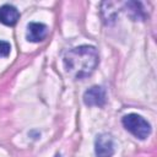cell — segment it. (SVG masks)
Segmentation results:
<instances>
[{
    "label": "cell",
    "mask_w": 157,
    "mask_h": 157,
    "mask_svg": "<svg viewBox=\"0 0 157 157\" xmlns=\"http://www.w3.org/2000/svg\"><path fill=\"white\" fill-rule=\"evenodd\" d=\"M98 53L92 45H80L69 50L64 56L65 71L74 78L90 76L98 65Z\"/></svg>",
    "instance_id": "6da1fadb"
},
{
    "label": "cell",
    "mask_w": 157,
    "mask_h": 157,
    "mask_svg": "<svg viewBox=\"0 0 157 157\" xmlns=\"http://www.w3.org/2000/svg\"><path fill=\"white\" fill-rule=\"evenodd\" d=\"M123 125L124 128L131 132L137 139H146L151 132V125L147 120H145L141 115L137 114H128L123 118Z\"/></svg>",
    "instance_id": "7a4b0ae2"
},
{
    "label": "cell",
    "mask_w": 157,
    "mask_h": 157,
    "mask_svg": "<svg viewBox=\"0 0 157 157\" xmlns=\"http://www.w3.org/2000/svg\"><path fill=\"white\" fill-rule=\"evenodd\" d=\"M94 152L97 157H112L114 153L113 139L109 134H101L94 141Z\"/></svg>",
    "instance_id": "3957f363"
},
{
    "label": "cell",
    "mask_w": 157,
    "mask_h": 157,
    "mask_svg": "<svg viewBox=\"0 0 157 157\" xmlns=\"http://www.w3.org/2000/svg\"><path fill=\"white\" fill-rule=\"evenodd\" d=\"M107 101L105 91L101 86H93L88 88L83 94V102L88 107H102Z\"/></svg>",
    "instance_id": "277c9868"
},
{
    "label": "cell",
    "mask_w": 157,
    "mask_h": 157,
    "mask_svg": "<svg viewBox=\"0 0 157 157\" xmlns=\"http://www.w3.org/2000/svg\"><path fill=\"white\" fill-rule=\"evenodd\" d=\"M48 27L44 23L39 22H31L27 26L26 37L29 42H40L47 37Z\"/></svg>",
    "instance_id": "5b68a950"
},
{
    "label": "cell",
    "mask_w": 157,
    "mask_h": 157,
    "mask_svg": "<svg viewBox=\"0 0 157 157\" xmlns=\"http://www.w3.org/2000/svg\"><path fill=\"white\" fill-rule=\"evenodd\" d=\"M20 18V12L12 5H2L0 7V22L6 26H13Z\"/></svg>",
    "instance_id": "8992f818"
},
{
    "label": "cell",
    "mask_w": 157,
    "mask_h": 157,
    "mask_svg": "<svg viewBox=\"0 0 157 157\" xmlns=\"http://www.w3.org/2000/svg\"><path fill=\"white\" fill-rule=\"evenodd\" d=\"M10 50H11L10 44L5 40H0V58L7 56L10 54Z\"/></svg>",
    "instance_id": "52a82bcc"
},
{
    "label": "cell",
    "mask_w": 157,
    "mask_h": 157,
    "mask_svg": "<svg viewBox=\"0 0 157 157\" xmlns=\"http://www.w3.org/2000/svg\"><path fill=\"white\" fill-rule=\"evenodd\" d=\"M55 157H61V156H59V155H56V156H55Z\"/></svg>",
    "instance_id": "ba28073f"
}]
</instances>
